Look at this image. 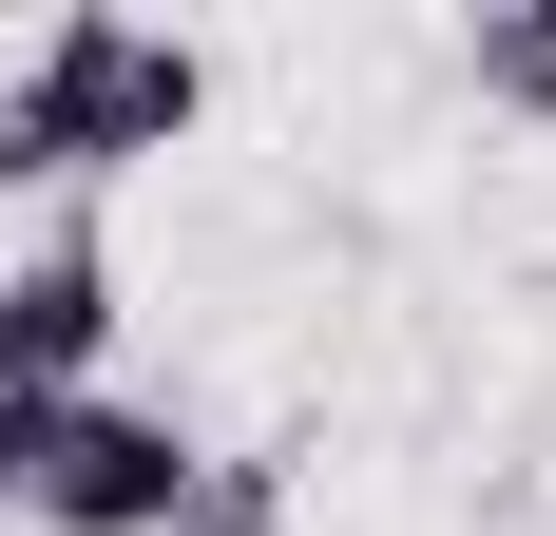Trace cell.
<instances>
[{
	"label": "cell",
	"mask_w": 556,
	"mask_h": 536,
	"mask_svg": "<svg viewBox=\"0 0 556 536\" xmlns=\"http://www.w3.org/2000/svg\"><path fill=\"white\" fill-rule=\"evenodd\" d=\"M0 97L39 115V154H58V192H97V173L173 154V135L212 115V58H192V39H154V20H39V58H20Z\"/></svg>",
	"instance_id": "1"
},
{
	"label": "cell",
	"mask_w": 556,
	"mask_h": 536,
	"mask_svg": "<svg viewBox=\"0 0 556 536\" xmlns=\"http://www.w3.org/2000/svg\"><path fill=\"white\" fill-rule=\"evenodd\" d=\"M0 192H58V154H39V115L0 97Z\"/></svg>",
	"instance_id": "7"
},
{
	"label": "cell",
	"mask_w": 556,
	"mask_h": 536,
	"mask_svg": "<svg viewBox=\"0 0 556 536\" xmlns=\"http://www.w3.org/2000/svg\"><path fill=\"white\" fill-rule=\"evenodd\" d=\"M173 536H269V460H212V480H192V518Z\"/></svg>",
	"instance_id": "5"
},
{
	"label": "cell",
	"mask_w": 556,
	"mask_h": 536,
	"mask_svg": "<svg viewBox=\"0 0 556 536\" xmlns=\"http://www.w3.org/2000/svg\"><path fill=\"white\" fill-rule=\"evenodd\" d=\"M97 345H115L97 230H39V250L0 268V403H77V383H97Z\"/></svg>",
	"instance_id": "3"
},
{
	"label": "cell",
	"mask_w": 556,
	"mask_h": 536,
	"mask_svg": "<svg viewBox=\"0 0 556 536\" xmlns=\"http://www.w3.org/2000/svg\"><path fill=\"white\" fill-rule=\"evenodd\" d=\"M192 480H212V441L173 422V403H115V383H77L39 422V480H20V518L39 536H173L192 518Z\"/></svg>",
	"instance_id": "2"
},
{
	"label": "cell",
	"mask_w": 556,
	"mask_h": 536,
	"mask_svg": "<svg viewBox=\"0 0 556 536\" xmlns=\"http://www.w3.org/2000/svg\"><path fill=\"white\" fill-rule=\"evenodd\" d=\"M39 422L58 403H0V518H20V480H39Z\"/></svg>",
	"instance_id": "6"
},
{
	"label": "cell",
	"mask_w": 556,
	"mask_h": 536,
	"mask_svg": "<svg viewBox=\"0 0 556 536\" xmlns=\"http://www.w3.org/2000/svg\"><path fill=\"white\" fill-rule=\"evenodd\" d=\"M460 77H480L500 115H556V0H500V20L460 39Z\"/></svg>",
	"instance_id": "4"
}]
</instances>
